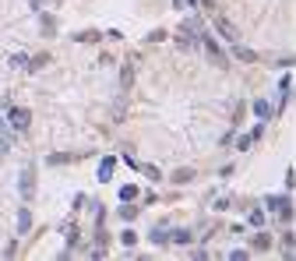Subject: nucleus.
Here are the masks:
<instances>
[{
    "mask_svg": "<svg viewBox=\"0 0 296 261\" xmlns=\"http://www.w3.org/2000/svg\"><path fill=\"white\" fill-rule=\"evenodd\" d=\"M264 205H268L272 212H278V216H282V219H293V201H289L286 194H278V198L272 194V198H268V201H264Z\"/></svg>",
    "mask_w": 296,
    "mask_h": 261,
    "instance_id": "f257e3e1",
    "label": "nucleus"
},
{
    "mask_svg": "<svg viewBox=\"0 0 296 261\" xmlns=\"http://www.w3.org/2000/svg\"><path fill=\"white\" fill-rule=\"evenodd\" d=\"M7 117H11V127H14V131H25V127H28V120H32V113H28L25 106H18V110L11 106V110H7Z\"/></svg>",
    "mask_w": 296,
    "mask_h": 261,
    "instance_id": "f03ea898",
    "label": "nucleus"
},
{
    "mask_svg": "<svg viewBox=\"0 0 296 261\" xmlns=\"http://www.w3.org/2000/svg\"><path fill=\"white\" fill-rule=\"evenodd\" d=\"M32 194H36V170H32V166H25V170H21V198L28 201Z\"/></svg>",
    "mask_w": 296,
    "mask_h": 261,
    "instance_id": "7ed1b4c3",
    "label": "nucleus"
},
{
    "mask_svg": "<svg viewBox=\"0 0 296 261\" xmlns=\"http://www.w3.org/2000/svg\"><path fill=\"white\" fill-rule=\"evenodd\" d=\"M215 32H219V36H226L229 42H236V39H240V32H236V28H233L226 18H215Z\"/></svg>",
    "mask_w": 296,
    "mask_h": 261,
    "instance_id": "20e7f679",
    "label": "nucleus"
},
{
    "mask_svg": "<svg viewBox=\"0 0 296 261\" xmlns=\"http://www.w3.org/2000/svg\"><path fill=\"white\" fill-rule=\"evenodd\" d=\"M204 50H208V57L215 60V64H219V67H226V53H222V50H219V46H215L212 39H204Z\"/></svg>",
    "mask_w": 296,
    "mask_h": 261,
    "instance_id": "39448f33",
    "label": "nucleus"
},
{
    "mask_svg": "<svg viewBox=\"0 0 296 261\" xmlns=\"http://www.w3.org/2000/svg\"><path fill=\"white\" fill-rule=\"evenodd\" d=\"M130 81H134V60H127L124 71H120V85H124V88H130Z\"/></svg>",
    "mask_w": 296,
    "mask_h": 261,
    "instance_id": "423d86ee",
    "label": "nucleus"
},
{
    "mask_svg": "<svg viewBox=\"0 0 296 261\" xmlns=\"http://www.w3.org/2000/svg\"><path fill=\"white\" fill-rule=\"evenodd\" d=\"M110 177H113V159H102V162H99V180L106 183Z\"/></svg>",
    "mask_w": 296,
    "mask_h": 261,
    "instance_id": "0eeeda50",
    "label": "nucleus"
},
{
    "mask_svg": "<svg viewBox=\"0 0 296 261\" xmlns=\"http://www.w3.org/2000/svg\"><path fill=\"white\" fill-rule=\"evenodd\" d=\"M28 226H32V216H28V208L18 212V233H28Z\"/></svg>",
    "mask_w": 296,
    "mask_h": 261,
    "instance_id": "6e6552de",
    "label": "nucleus"
},
{
    "mask_svg": "<svg viewBox=\"0 0 296 261\" xmlns=\"http://www.w3.org/2000/svg\"><path fill=\"white\" fill-rule=\"evenodd\" d=\"M254 113H258L261 120H268V117H272V106L264 102V99H258V102H254Z\"/></svg>",
    "mask_w": 296,
    "mask_h": 261,
    "instance_id": "1a4fd4ad",
    "label": "nucleus"
},
{
    "mask_svg": "<svg viewBox=\"0 0 296 261\" xmlns=\"http://www.w3.org/2000/svg\"><path fill=\"white\" fill-rule=\"evenodd\" d=\"M236 57L247 60V64H250V60H258V53H254V50H247V46H236Z\"/></svg>",
    "mask_w": 296,
    "mask_h": 261,
    "instance_id": "9d476101",
    "label": "nucleus"
},
{
    "mask_svg": "<svg viewBox=\"0 0 296 261\" xmlns=\"http://www.w3.org/2000/svg\"><path fill=\"white\" fill-rule=\"evenodd\" d=\"M166 240H169V233H166L162 226H155V229H152V243H166Z\"/></svg>",
    "mask_w": 296,
    "mask_h": 261,
    "instance_id": "9b49d317",
    "label": "nucleus"
},
{
    "mask_svg": "<svg viewBox=\"0 0 296 261\" xmlns=\"http://www.w3.org/2000/svg\"><path fill=\"white\" fill-rule=\"evenodd\" d=\"M28 4H32L36 11H46V7H56L60 0H28Z\"/></svg>",
    "mask_w": 296,
    "mask_h": 261,
    "instance_id": "f8f14e48",
    "label": "nucleus"
},
{
    "mask_svg": "<svg viewBox=\"0 0 296 261\" xmlns=\"http://www.w3.org/2000/svg\"><path fill=\"white\" fill-rule=\"evenodd\" d=\"M173 180H176V183H187V180H194V170H176V173H173Z\"/></svg>",
    "mask_w": 296,
    "mask_h": 261,
    "instance_id": "ddd939ff",
    "label": "nucleus"
},
{
    "mask_svg": "<svg viewBox=\"0 0 296 261\" xmlns=\"http://www.w3.org/2000/svg\"><path fill=\"white\" fill-rule=\"evenodd\" d=\"M138 170H141V173H145L148 180H162V173L155 170V166H138Z\"/></svg>",
    "mask_w": 296,
    "mask_h": 261,
    "instance_id": "4468645a",
    "label": "nucleus"
},
{
    "mask_svg": "<svg viewBox=\"0 0 296 261\" xmlns=\"http://www.w3.org/2000/svg\"><path fill=\"white\" fill-rule=\"evenodd\" d=\"M74 39H78V42H95V39H99V32H92V28H88V32H78Z\"/></svg>",
    "mask_w": 296,
    "mask_h": 261,
    "instance_id": "2eb2a0df",
    "label": "nucleus"
},
{
    "mask_svg": "<svg viewBox=\"0 0 296 261\" xmlns=\"http://www.w3.org/2000/svg\"><path fill=\"white\" fill-rule=\"evenodd\" d=\"M173 240H176V243H190V229H176Z\"/></svg>",
    "mask_w": 296,
    "mask_h": 261,
    "instance_id": "dca6fc26",
    "label": "nucleus"
},
{
    "mask_svg": "<svg viewBox=\"0 0 296 261\" xmlns=\"http://www.w3.org/2000/svg\"><path fill=\"white\" fill-rule=\"evenodd\" d=\"M120 240L127 243V247H134V240H138V237H134V229H124V233H120Z\"/></svg>",
    "mask_w": 296,
    "mask_h": 261,
    "instance_id": "f3484780",
    "label": "nucleus"
},
{
    "mask_svg": "<svg viewBox=\"0 0 296 261\" xmlns=\"http://www.w3.org/2000/svg\"><path fill=\"white\" fill-rule=\"evenodd\" d=\"M11 67H28V57L18 53V57H11Z\"/></svg>",
    "mask_w": 296,
    "mask_h": 261,
    "instance_id": "a211bd4d",
    "label": "nucleus"
},
{
    "mask_svg": "<svg viewBox=\"0 0 296 261\" xmlns=\"http://www.w3.org/2000/svg\"><path fill=\"white\" fill-rule=\"evenodd\" d=\"M120 198H124V201H130V198H138V191L127 183V187H120Z\"/></svg>",
    "mask_w": 296,
    "mask_h": 261,
    "instance_id": "6ab92c4d",
    "label": "nucleus"
},
{
    "mask_svg": "<svg viewBox=\"0 0 296 261\" xmlns=\"http://www.w3.org/2000/svg\"><path fill=\"white\" fill-rule=\"evenodd\" d=\"M268 243H272V240H268V233H261V237L254 240V247H258V251H264V247H268Z\"/></svg>",
    "mask_w": 296,
    "mask_h": 261,
    "instance_id": "aec40b11",
    "label": "nucleus"
},
{
    "mask_svg": "<svg viewBox=\"0 0 296 261\" xmlns=\"http://www.w3.org/2000/svg\"><path fill=\"white\" fill-rule=\"evenodd\" d=\"M120 216H124V219L130 222V219H134V216H138V208H130V205H127V208H120Z\"/></svg>",
    "mask_w": 296,
    "mask_h": 261,
    "instance_id": "412c9836",
    "label": "nucleus"
},
{
    "mask_svg": "<svg viewBox=\"0 0 296 261\" xmlns=\"http://www.w3.org/2000/svg\"><path fill=\"white\" fill-rule=\"evenodd\" d=\"M7 110H11V102H0V127H4V120H7Z\"/></svg>",
    "mask_w": 296,
    "mask_h": 261,
    "instance_id": "4be33fe9",
    "label": "nucleus"
},
{
    "mask_svg": "<svg viewBox=\"0 0 296 261\" xmlns=\"http://www.w3.org/2000/svg\"><path fill=\"white\" fill-rule=\"evenodd\" d=\"M173 4H176V11H184L187 4H190V7H194V0H173Z\"/></svg>",
    "mask_w": 296,
    "mask_h": 261,
    "instance_id": "5701e85b",
    "label": "nucleus"
}]
</instances>
